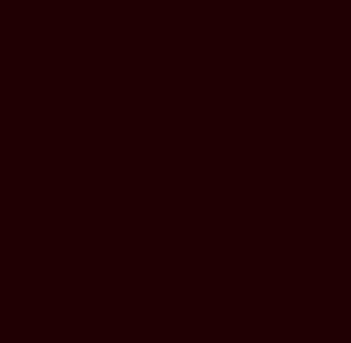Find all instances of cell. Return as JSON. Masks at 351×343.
Segmentation results:
<instances>
[]
</instances>
